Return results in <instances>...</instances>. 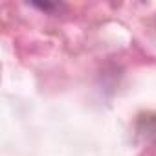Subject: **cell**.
<instances>
[{"label":"cell","mask_w":156,"mask_h":156,"mask_svg":"<svg viewBox=\"0 0 156 156\" xmlns=\"http://www.w3.org/2000/svg\"><path fill=\"white\" fill-rule=\"evenodd\" d=\"M37 8H41V9H53L55 8V4H48V2H44V4H41V2H33Z\"/></svg>","instance_id":"obj_1"}]
</instances>
